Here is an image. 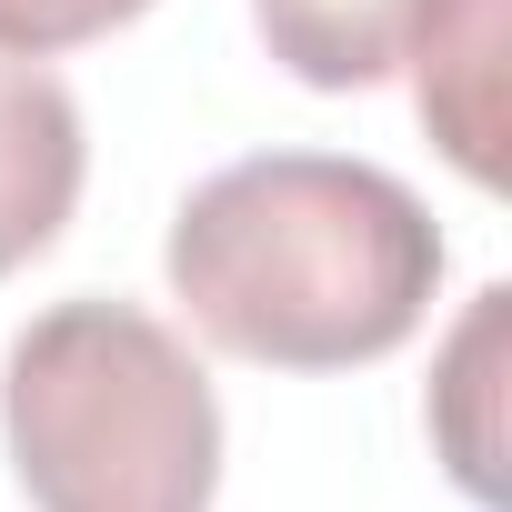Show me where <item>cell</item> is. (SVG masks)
Wrapping results in <instances>:
<instances>
[{"instance_id":"cell-1","label":"cell","mask_w":512,"mask_h":512,"mask_svg":"<svg viewBox=\"0 0 512 512\" xmlns=\"http://www.w3.org/2000/svg\"><path fill=\"white\" fill-rule=\"evenodd\" d=\"M171 292L191 332L262 372H352L422 332L442 231L412 181L332 151H262L171 211Z\"/></svg>"},{"instance_id":"cell-2","label":"cell","mask_w":512,"mask_h":512,"mask_svg":"<svg viewBox=\"0 0 512 512\" xmlns=\"http://www.w3.org/2000/svg\"><path fill=\"white\" fill-rule=\"evenodd\" d=\"M0 432L31 512H211L221 402L141 302H61L11 342Z\"/></svg>"},{"instance_id":"cell-5","label":"cell","mask_w":512,"mask_h":512,"mask_svg":"<svg viewBox=\"0 0 512 512\" xmlns=\"http://www.w3.org/2000/svg\"><path fill=\"white\" fill-rule=\"evenodd\" d=\"M251 21H262V41H272V61L292 81H312V91H372L402 61L422 0H251Z\"/></svg>"},{"instance_id":"cell-3","label":"cell","mask_w":512,"mask_h":512,"mask_svg":"<svg viewBox=\"0 0 512 512\" xmlns=\"http://www.w3.org/2000/svg\"><path fill=\"white\" fill-rule=\"evenodd\" d=\"M81 161H91L81 101L41 61L0 51V282L61 241V221L81 201Z\"/></svg>"},{"instance_id":"cell-6","label":"cell","mask_w":512,"mask_h":512,"mask_svg":"<svg viewBox=\"0 0 512 512\" xmlns=\"http://www.w3.org/2000/svg\"><path fill=\"white\" fill-rule=\"evenodd\" d=\"M151 0H0V51L21 61H51V51H81V41H111L121 21H141Z\"/></svg>"},{"instance_id":"cell-4","label":"cell","mask_w":512,"mask_h":512,"mask_svg":"<svg viewBox=\"0 0 512 512\" xmlns=\"http://www.w3.org/2000/svg\"><path fill=\"white\" fill-rule=\"evenodd\" d=\"M402 61L442 151L472 181H502V0H422Z\"/></svg>"}]
</instances>
